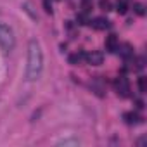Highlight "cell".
I'll return each mask as SVG.
<instances>
[{
    "mask_svg": "<svg viewBox=\"0 0 147 147\" xmlns=\"http://www.w3.org/2000/svg\"><path fill=\"white\" fill-rule=\"evenodd\" d=\"M87 59V54L83 52V50H80V52H75V54H71L69 55V64H82L83 61Z\"/></svg>",
    "mask_w": 147,
    "mask_h": 147,
    "instance_id": "obj_8",
    "label": "cell"
},
{
    "mask_svg": "<svg viewBox=\"0 0 147 147\" xmlns=\"http://www.w3.org/2000/svg\"><path fill=\"white\" fill-rule=\"evenodd\" d=\"M116 50H119V55H121L123 59H130V57L133 55V47H131L130 43H123V45L118 43V49H116Z\"/></svg>",
    "mask_w": 147,
    "mask_h": 147,
    "instance_id": "obj_6",
    "label": "cell"
},
{
    "mask_svg": "<svg viewBox=\"0 0 147 147\" xmlns=\"http://www.w3.org/2000/svg\"><path fill=\"white\" fill-rule=\"evenodd\" d=\"M133 11L138 14V16H145V7H144V4H133Z\"/></svg>",
    "mask_w": 147,
    "mask_h": 147,
    "instance_id": "obj_12",
    "label": "cell"
},
{
    "mask_svg": "<svg viewBox=\"0 0 147 147\" xmlns=\"http://www.w3.org/2000/svg\"><path fill=\"white\" fill-rule=\"evenodd\" d=\"M76 21H78V24H87L88 21H87V12H80L78 16H76Z\"/></svg>",
    "mask_w": 147,
    "mask_h": 147,
    "instance_id": "obj_15",
    "label": "cell"
},
{
    "mask_svg": "<svg viewBox=\"0 0 147 147\" xmlns=\"http://www.w3.org/2000/svg\"><path fill=\"white\" fill-rule=\"evenodd\" d=\"M82 9H83V12H90L92 2H90V0H83V2H82Z\"/></svg>",
    "mask_w": 147,
    "mask_h": 147,
    "instance_id": "obj_16",
    "label": "cell"
},
{
    "mask_svg": "<svg viewBox=\"0 0 147 147\" xmlns=\"http://www.w3.org/2000/svg\"><path fill=\"white\" fill-rule=\"evenodd\" d=\"M43 5H45V11H47L49 14H52V7H50V4H49V0H43Z\"/></svg>",
    "mask_w": 147,
    "mask_h": 147,
    "instance_id": "obj_19",
    "label": "cell"
},
{
    "mask_svg": "<svg viewBox=\"0 0 147 147\" xmlns=\"http://www.w3.org/2000/svg\"><path fill=\"white\" fill-rule=\"evenodd\" d=\"M85 61L88 64H92V66H100L104 62V54L100 50H92L90 54H87V59Z\"/></svg>",
    "mask_w": 147,
    "mask_h": 147,
    "instance_id": "obj_4",
    "label": "cell"
},
{
    "mask_svg": "<svg viewBox=\"0 0 147 147\" xmlns=\"http://www.w3.org/2000/svg\"><path fill=\"white\" fill-rule=\"evenodd\" d=\"M14 47H16V36L12 28L5 23H0V49L7 55L14 50Z\"/></svg>",
    "mask_w": 147,
    "mask_h": 147,
    "instance_id": "obj_2",
    "label": "cell"
},
{
    "mask_svg": "<svg viewBox=\"0 0 147 147\" xmlns=\"http://www.w3.org/2000/svg\"><path fill=\"white\" fill-rule=\"evenodd\" d=\"M90 87H92V90H94L99 97H102V95H104V87H102L100 80H94V82L90 83Z\"/></svg>",
    "mask_w": 147,
    "mask_h": 147,
    "instance_id": "obj_10",
    "label": "cell"
},
{
    "mask_svg": "<svg viewBox=\"0 0 147 147\" xmlns=\"http://www.w3.org/2000/svg\"><path fill=\"white\" fill-rule=\"evenodd\" d=\"M43 71V52L36 40H31L28 45V66H26V78L28 82H36Z\"/></svg>",
    "mask_w": 147,
    "mask_h": 147,
    "instance_id": "obj_1",
    "label": "cell"
},
{
    "mask_svg": "<svg viewBox=\"0 0 147 147\" xmlns=\"http://www.w3.org/2000/svg\"><path fill=\"white\" fill-rule=\"evenodd\" d=\"M116 11H118L119 14H126V11H128V5H126V2H125V0H118V4H116Z\"/></svg>",
    "mask_w": 147,
    "mask_h": 147,
    "instance_id": "obj_11",
    "label": "cell"
},
{
    "mask_svg": "<svg viewBox=\"0 0 147 147\" xmlns=\"http://www.w3.org/2000/svg\"><path fill=\"white\" fill-rule=\"evenodd\" d=\"M137 144H138V145H144V144H145V137H144V138H140V140H138Z\"/></svg>",
    "mask_w": 147,
    "mask_h": 147,
    "instance_id": "obj_21",
    "label": "cell"
},
{
    "mask_svg": "<svg viewBox=\"0 0 147 147\" xmlns=\"http://www.w3.org/2000/svg\"><path fill=\"white\" fill-rule=\"evenodd\" d=\"M138 90H140L142 94L147 90V82H145V76H140V78H138Z\"/></svg>",
    "mask_w": 147,
    "mask_h": 147,
    "instance_id": "obj_14",
    "label": "cell"
},
{
    "mask_svg": "<svg viewBox=\"0 0 147 147\" xmlns=\"http://www.w3.org/2000/svg\"><path fill=\"white\" fill-rule=\"evenodd\" d=\"M114 90L119 97H128L130 95V83L125 76H118L114 80Z\"/></svg>",
    "mask_w": 147,
    "mask_h": 147,
    "instance_id": "obj_3",
    "label": "cell"
},
{
    "mask_svg": "<svg viewBox=\"0 0 147 147\" xmlns=\"http://www.w3.org/2000/svg\"><path fill=\"white\" fill-rule=\"evenodd\" d=\"M104 45H106V50H107V52H116V49H118V36H116V35L106 36Z\"/></svg>",
    "mask_w": 147,
    "mask_h": 147,
    "instance_id": "obj_5",
    "label": "cell"
},
{
    "mask_svg": "<svg viewBox=\"0 0 147 147\" xmlns=\"http://www.w3.org/2000/svg\"><path fill=\"white\" fill-rule=\"evenodd\" d=\"M125 121L128 123V125H138L140 121H142V118L137 114V113H125Z\"/></svg>",
    "mask_w": 147,
    "mask_h": 147,
    "instance_id": "obj_9",
    "label": "cell"
},
{
    "mask_svg": "<svg viewBox=\"0 0 147 147\" xmlns=\"http://www.w3.org/2000/svg\"><path fill=\"white\" fill-rule=\"evenodd\" d=\"M92 26L95 28V30H99V31H102V30H107L109 26H111V23L106 19V18H95L94 21H92Z\"/></svg>",
    "mask_w": 147,
    "mask_h": 147,
    "instance_id": "obj_7",
    "label": "cell"
},
{
    "mask_svg": "<svg viewBox=\"0 0 147 147\" xmlns=\"http://www.w3.org/2000/svg\"><path fill=\"white\" fill-rule=\"evenodd\" d=\"M144 62H145V59H144V57H138V59L135 61V64H137L135 69H142V67H144Z\"/></svg>",
    "mask_w": 147,
    "mask_h": 147,
    "instance_id": "obj_18",
    "label": "cell"
},
{
    "mask_svg": "<svg viewBox=\"0 0 147 147\" xmlns=\"http://www.w3.org/2000/svg\"><path fill=\"white\" fill-rule=\"evenodd\" d=\"M24 11H26L33 19H38V18H36V14H33V11H31V4H30V2H26V4H24Z\"/></svg>",
    "mask_w": 147,
    "mask_h": 147,
    "instance_id": "obj_17",
    "label": "cell"
},
{
    "mask_svg": "<svg viewBox=\"0 0 147 147\" xmlns=\"http://www.w3.org/2000/svg\"><path fill=\"white\" fill-rule=\"evenodd\" d=\"M137 107L142 109V107H144V102H142V100H137Z\"/></svg>",
    "mask_w": 147,
    "mask_h": 147,
    "instance_id": "obj_20",
    "label": "cell"
},
{
    "mask_svg": "<svg viewBox=\"0 0 147 147\" xmlns=\"http://www.w3.org/2000/svg\"><path fill=\"white\" fill-rule=\"evenodd\" d=\"M99 7H100L102 11H106V12H107V11H111V9H113V4L109 2V0H100V2H99Z\"/></svg>",
    "mask_w": 147,
    "mask_h": 147,
    "instance_id": "obj_13",
    "label": "cell"
}]
</instances>
